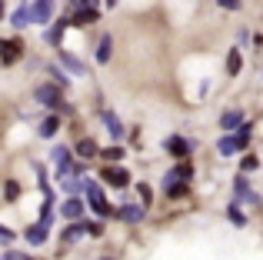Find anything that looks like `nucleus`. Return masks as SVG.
I'll return each instance as SVG.
<instances>
[{
	"mask_svg": "<svg viewBox=\"0 0 263 260\" xmlns=\"http://www.w3.org/2000/svg\"><path fill=\"white\" fill-rule=\"evenodd\" d=\"M60 64H64V67H67V70H70V73H77V77H87V67H84V64H80V60H77V57H73V53H67V50H60Z\"/></svg>",
	"mask_w": 263,
	"mask_h": 260,
	"instance_id": "nucleus-19",
	"label": "nucleus"
},
{
	"mask_svg": "<svg viewBox=\"0 0 263 260\" xmlns=\"http://www.w3.org/2000/svg\"><path fill=\"white\" fill-rule=\"evenodd\" d=\"M73 154H77L80 160H97V154H100V147H97V140H90V137H84V140H77V147H73Z\"/></svg>",
	"mask_w": 263,
	"mask_h": 260,
	"instance_id": "nucleus-13",
	"label": "nucleus"
},
{
	"mask_svg": "<svg viewBox=\"0 0 263 260\" xmlns=\"http://www.w3.org/2000/svg\"><path fill=\"white\" fill-rule=\"evenodd\" d=\"M84 200H80V197H67L64 203H60V214L67 217V220H80V217H84Z\"/></svg>",
	"mask_w": 263,
	"mask_h": 260,
	"instance_id": "nucleus-10",
	"label": "nucleus"
},
{
	"mask_svg": "<svg viewBox=\"0 0 263 260\" xmlns=\"http://www.w3.org/2000/svg\"><path fill=\"white\" fill-rule=\"evenodd\" d=\"M100 180L110 183V187H130V170L114 167V163H103L100 167Z\"/></svg>",
	"mask_w": 263,
	"mask_h": 260,
	"instance_id": "nucleus-2",
	"label": "nucleus"
},
{
	"mask_svg": "<svg viewBox=\"0 0 263 260\" xmlns=\"http://www.w3.org/2000/svg\"><path fill=\"white\" fill-rule=\"evenodd\" d=\"M4 197H7V200H17V197H20V183H17V180H7Z\"/></svg>",
	"mask_w": 263,
	"mask_h": 260,
	"instance_id": "nucleus-28",
	"label": "nucleus"
},
{
	"mask_svg": "<svg viewBox=\"0 0 263 260\" xmlns=\"http://www.w3.org/2000/svg\"><path fill=\"white\" fill-rule=\"evenodd\" d=\"M67 27H70V20H67V17H60L57 24L50 27V30H44V40H47V44H53V47H57V44H60V33H64Z\"/></svg>",
	"mask_w": 263,
	"mask_h": 260,
	"instance_id": "nucleus-20",
	"label": "nucleus"
},
{
	"mask_svg": "<svg viewBox=\"0 0 263 260\" xmlns=\"http://www.w3.org/2000/svg\"><path fill=\"white\" fill-rule=\"evenodd\" d=\"M50 160L60 167V163H67V160H70V150H67V147H53V150H50Z\"/></svg>",
	"mask_w": 263,
	"mask_h": 260,
	"instance_id": "nucleus-27",
	"label": "nucleus"
},
{
	"mask_svg": "<svg viewBox=\"0 0 263 260\" xmlns=\"http://www.w3.org/2000/svg\"><path fill=\"white\" fill-rule=\"evenodd\" d=\"M103 260H110V257H103Z\"/></svg>",
	"mask_w": 263,
	"mask_h": 260,
	"instance_id": "nucleus-37",
	"label": "nucleus"
},
{
	"mask_svg": "<svg viewBox=\"0 0 263 260\" xmlns=\"http://www.w3.org/2000/svg\"><path fill=\"white\" fill-rule=\"evenodd\" d=\"M117 214H120L127 224H140L143 217H147V207H143V203H130V200H127L120 210H117Z\"/></svg>",
	"mask_w": 263,
	"mask_h": 260,
	"instance_id": "nucleus-11",
	"label": "nucleus"
},
{
	"mask_svg": "<svg viewBox=\"0 0 263 260\" xmlns=\"http://www.w3.org/2000/svg\"><path fill=\"white\" fill-rule=\"evenodd\" d=\"M73 10H80V7H97V0H70Z\"/></svg>",
	"mask_w": 263,
	"mask_h": 260,
	"instance_id": "nucleus-35",
	"label": "nucleus"
},
{
	"mask_svg": "<svg viewBox=\"0 0 263 260\" xmlns=\"http://www.w3.org/2000/svg\"><path fill=\"white\" fill-rule=\"evenodd\" d=\"M97 117H100V120H103V127H107V134H110V137H114V140H117V143H120V140H123V137H127V127H123V124H120V117H117V114H114V110H107V107H103V110H97Z\"/></svg>",
	"mask_w": 263,
	"mask_h": 260,
	"instance_id": "nucleus-3",
	"label": "nucleus"
},
{
	"mask_svg": "<svg viewBox=\"0 0 263 260\" xmlns=\"http://www.w3.org/2000/svg\"><path fill=\"white\" fill-rule=\"evenodd\" d=\"M57 130H60V117H57V114H50V117H44V120H40V127H37V137L50 140V137H57Z\"/></svg>",
	"mask_w": 263,
	"mask_h": 260,
	"instance_id": "nucleus-14",
	"label": "nucleus"
},
{
	"mask_svg": "<svg viewBox=\"0 0 263 260\" xmlns=\"http://www.w3.org/2000/svg\"><path fill=\"white\" fill-rule=\"evenodd\" d=\"M137 187H140V200H143V207H147V203L154 200V190H150L147 183H137Z\"/></svg>",
	"mask_w": 263,
	"mask_h": 260,
	"instance_id": "nucleus-29",
	"label": "nucleus"
},
{
	"mask_svg": "<svg viewBox=\"0 0 263 260\" xmlns=\"http://www.w3.org/2000/svg\"><path fill=\"white\" fill-rule=\"evenodd\" d=\"M0 17H4V0H0Z\"/></svg>",
	"mask_w": 263,
	"mask_h": 260,
	"instance_id": "nucleus-36",
	"label": "nucleus"
},
{
	"mask_svg": "<svg viewBox=\"0 0 263 260\" xmlns=\"http://www.w3.org/2000/svg\"><path fill=\"white\" fill-rule=\"evenodd\" d=\"M163 147H167V154L170 157H177V160H186V157H190V140H186V137H180V134H174V137H167V140H163Z\"/></svg>",
	"mask_w": 263,
	"mask_h": 260,
	"instance_id": "nucleus-4",
	"label": "nucleus"
},
{
	"mask_svg": "<svg viewBox=\"0 0 263 260\" xmlns=\"http://www.w3.org/2000/svg\"><path fill=\"white\" fill-rule=\"evenodd\" d=\"M53 17V0H33L30 4V24H50Z\"/></svg>",
	"mask_w": 263,
	"mask_h": 260,
	"instance_id": "nucleus-7",
	"label": "nucleus"
},
{
	"mask_svg": "<svg viewBox=\"0 0 263 260\" xmlns=\"http://www.w3.org/2000/svg\"><path fill=\"white\" fill-rule=\"evenodd\" d=\"M0 260H4V257H0Z\"/></svg>",
	"mask_w": 263,
	"mask_h": 260,
	"instance_id": "nucleus-38",
	"label": "nucleus"
},
{
	"mask_svg": "<svg viewBox=\"0 0 263 260\" xmlns=\"http://www.w3.org/2000/svg\"><path fill=\"white\" fill-rule=\"evenodd\" d=\"M257 167H260L257 157H243V170H257Z\"/></svg>",
	"mask_w": 263,
	"mask_h": 260,
	"instance_id": "nucleus-33",
	"label": "nucleus"
},
{
	"mask_svg": "<svg viewBox=\"0 0 263 260\" xmlns=\"http://www.w3.org/2000/svg\"><path fill=\"white\" fill-rule=\"evenodd\" d=\"M193 177V170H190V163H177L174 170H170L167 177H163V183H186Z\"/></svg>",
	"mask_w": 263,
	"mask_h": 260,
	"instance_id": "nucleus-16",
	"label": "nucleus"
},
{
	"mask_svg": "<svg viewBox=\"0 0 263 260\" xmlns=\"http://www.w3.org/2000/svg\"><path fill=\"white\" fill-rule=\"evenodd\" d=\"M33 97H37L40 107H47V110H60V114H70L73 107L64 104V97H60V87L57 84H40L37 90H33Z\"/></svg>",
	"mask_w": 263,
	"mask_h": 260,
	"instance_id": "nucleus-1",
	"label": "nucleus"
},
{
	"mask_svg": "<svg viewBox=\"0 0 263 260\" xmlns=\"http://www.w3.org/2000/svg\"><path fill=\"white\" fill-rule=\"evenodd\" d=\"M97 157H103V160H107V163H117V160H120V157H123V147H107V150H100V154H97Z\"/></svg>",
	"mask_w": 263,
	"mask_h": 260,
	"instance_id": "nucleus-26",
	"label": "nucleus"
},
{
	"mask_svg": "<svg viewBox=\"0 0 263 260\" xmlns=\"http://www.w3.org/2000/svg\"><path fill=\"white\" fill-rule=\"evenodd\" d=\"M227 220H230V224H237V227H243V224H247V217L240 214V203H237V200H233L230 207H227Z\"/></svg>",
	"mask_w": 263,
	"mask_h": 260,
	"instance_id": "nucleus-24",
	"label": "nucleus"
},
{
	"mask_svg": "<svg viewBox=\"0 0 263 260\" xmlns=\"http://www.w3.org/2000/svg\"><path fill=\"white\" fill-rule=\"evenodd\" d=\"M10 27H13V30H24V27H30V4H20L17 10L10 13Z\"/></svg>",
	"mask_w": 263,
	"mask_h": 260,
	"instance_id": "nucleus-15",
	"label": "nucleus"
},
{
	"mask_svg": "<svg viewBox=\"0 0 263 260\" xmlns=\"http://www.w3.org/2000/svg\"><path fill=\"white\" fill-rule=\"evenodd\" d=\"M47 237H50V227H47V224H30V227L24 230V240L30 244V247H40V244H47Z\"/></svg>",
	"mask_w": 263,
	"mask_h": 260,
	"instance_id": "nucleus-8",
	"label": "nucleus"
},
{
	"mask_svg": "<svg viewBox=\"0 0 263 260\" xmlns=\"http://www.w3.org/2000/svg\"><path fill=\"white\" fill-rule=\"evenodd\" d=\"M110 47H114V37H110V33H103V37H100V44H97V50H93L97 64H107V60H110V53H114Z\"/></svg>",
	"mask_w": 263,
	"mask_h": 260,
	"instance_id": "nucleus-18",
	"label": "nucleus"
},
{
	"mask_svg": "<svg viewBox=\"0 0 263 260\" xmlns=\"http://www.w3.org/2000/svg\"><path fill=\"white\" fill-rule=\"evenodd\" d=\"M100 17V10L97 7H80V10H73V17H67L73 27H87V24H93V20Z\"/></svg>",
	"mask_w": 263,
	"mask_h": 260,
	"instance_id": "nucleus-12",
	"label": "nucleus"
},
{
	"mask_svg": "<svg viewBox=\"0 0 263 260\" xmlns=\"http://www.w3.org/2000/svg\"><path fill=\"white\" fill-rule=\"evenodd\" d=\"M233 194L240 197V200H250V203H260V197L250 190V183H247V177H237L233 180Z\"/></svg>",
	"mask_w": 263,
	"mask_h": 260,
	"instance_id": "nucleus-17",
	"label": "nucleus"
},
{
	"mask_svg": "<svg viewBox=\"0 0 263 260\" xmlns=\"http://www.w3.org/2000/svg\"><path fill=\"white\" fill-rule=\"evenodd\" d=\"M24 53V44L20 40H0V64L4 67H13Z\"/></svg>",
	"mask_w": 263,
	"mask_h": 260,
	"instance_id": "nucleus-5",
	"label": "nucleus"
},
{
	"mask_svg": "<svg viewBox=\"0 0 263 260\" xmlns=\"http://www.w3.org/2000/svg\"><path fill=\"white\" fill-rule=\"evenodd\" d=\"M60 180H64V183H60V187H64V194L67 197H77L80 194V190H84V177H60Z\"/></svg>",
	"mask_w": 263,
	"mask_h": 260,
	"instance_id": "nucleus-21",
	"label": "nucleus"
},
{
	"mask_svg": "<svg viewBox=\"0 0 263 260\" xmlns=\"http://www.w3.org/2000/svg\"><path fill=\"white\" fill-rule=\"evenodd\" d=\"M240 67H243V57H240V50L233 47V50L227 53V73H230V77H237V73H240Z\"/></svg>",
	"mask_w": 263,
	"mask_h": 260,
	"instance_id": "nucleus-23",
	"label": "nucleus"
},
{
	"mask_svg": "<svg viewBox=\"0 0 263 260\" xmlns=\"http://www.w3.org/2000/svg\"><path fill=\"white\" fill-rule=\"evenodd\" d=\"M84 230L93 234V237H103V224H84Z\"/></svg>",
	"mask_w": 263,
	"mask_h": 260,
	"instance_id": "nucleus-32",
	"label": "nucleus"
},
{
	"mask_svg": "<svg viewBox=\"0 0 263 260\" xmlns=\"http://www.w3.org/2000/svg\"><path fill=\"white\" fill-rule=\"evenodd\" d=\"M0 244H13V230L0 224Z\"/></svg>",
	"mask_w": 263,
	"mask_h": 260,
	"instance_id": "nucleus-30",
	"label": "nucleus"
},
{
	"mask_svg": "<svg viewBox=\"0 0 263 260\" xmlns=\"http://www.w3.org/2000/svg\"><path fill=\"white\" fill-rule=\"evenodd\" d=\"M243 124V110H223V117H220V130H227V134H237Z\"/></svg>",
	"mask_w": 263,
	"mask_h": 260,
	"instance_id": "nucleus-9",
	"label": "nucleus"
},
{
	"mask_svg": "<svg viewBox=\"0 0 263 260\" xmlns=\"http://www.w3.org/2000/svg\"><path fill=\"white\" fill-rule=\"evenodd\" d=\"M217 4L223 7V10H237V7H240V0H217Z\"/></svg>",
	"mask_w": 263,
	"mask_h": 260,
	"instance_id": "nucleus-34",
	"label": "nucleus"
},
{
	"mask_svg": "<svg viewBox=\"0 0 263 260\" xmlns=\"http://www.w3.org/2000/svg\"><path fill=\"white\" fill-rule=\"evenodd\" d=\"M47 73H50V77H53V84H57V87H67V84H70V77H67V73L60 70L57 64H50V67H47Z\"/></svg>",
	"mask_w": 263,
	"mask_h": 260,
	"instance_id": "nucleus-25",
	"label": "nucleus"
},
{
	"mask_svg": "<svg viewBox=\"0 0 263 260\" xmlns=\"http://www.w3.org/2000/svg\"><path fill=\"white\" fill-rule=\"evenodd\" d=\"M4 260H33V257H30V254H20V250H7Z\"/></svg>",
	"mask_w": 263,
	"mask_h": 260,
	"instance_id": "nucleus-31",
	"label": "nucleus"
},
{
	"mask_svg": "<svg viewBox=\"0 0 263 260\" xmlns=\"http://www.w3.org/2000/svg\"><path fill=\"white\" fill-rule=\"evenodd\" d=\"M80 234H87V230H84V220H77V224H70V227H64V234H60V237H64V244H77Z\"/></svg>",
	"mask_w": 263,
	"mask_h": 260,
	"instance_id": "nucleus-22",
	"label": "nucleus"
},
{
	"mask_svg": "<svg viewBox=\"0 0 263 260\" xmlns=\"http://www.w3.org/2000/svg\"><path fill=\"white\" fill-rule=\"evenodd\" d=\"M247 143H250V140H243V137H237V134H227V137H220L217 150H220V157H237Z\"/></svg>",
	"mask_w": 263,
	"mask_h": 260,
	"instance_id": "nucleus-6",
	"label": "nucleus"
}]
</instances>
